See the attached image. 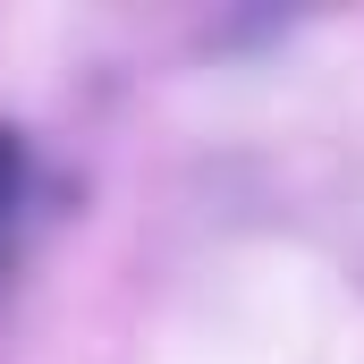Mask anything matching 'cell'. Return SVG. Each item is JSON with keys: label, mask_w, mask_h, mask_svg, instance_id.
<instances>
[]
</instances>
